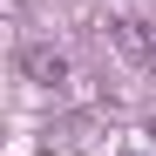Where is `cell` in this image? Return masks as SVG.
Masks as SVG:
<instances>
[{
    "label": "cell",
    "mask_w": 156,
    "mask_h": 156,
    "mask_svg": "<svg viewBox=\"0 0 156 156\" xmlns=\"http://www.w3.org/2000/svg\"><path fill=\"white\" fill-rule=\"evenodd\" d=\"M27 75L41 88H61L68 82V55H55V48H27Z\"/></svg>",
    "instance_id": "cell-2"
},
{
    "label": "cell",
    "mask_w": 156,
    "mask_h": 156,
    "mask_svg": "<svg viewBox=\"0 0 156 156\" xmlns=\"http://www.w3.org/2000/svg\"><path fill=\"white\" fill-rule=\"evenodd\" d=\"M109 41L122 48V55H129V61H143V68L156 61V41L143 34V20H109Z\"/></svg>",
    "instance_id": "cell-1"
},
{
    "label": "cell",
    "mask_w": 156,
    "mask_h": 156,
    "mask_svg": "<svg viewBox=\"0 0 156 156\" xmlns=\"http://www.w3.org/2000/svg\"><path fill=\"white\" fill-rule=\"evenodd\" d=\"M129 156H156V149H149V143H129Z\"/></svg>",
    "instance_id": "cell-3"
}]
</instances>
